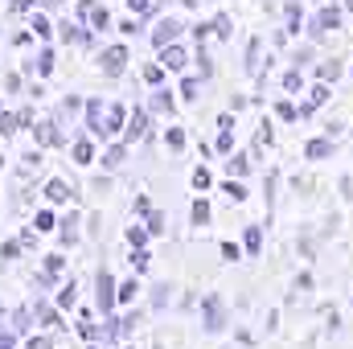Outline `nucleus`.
<instances>
[{
    "label": "nucleus",
    "instance_id": "obj_1",
    "mask_svg": "<svg viewBox=\"0 0 353 349\" xmlns=\"http://www.w3.org/2000/svg\"><path fill=\"white\" fill-rule=\"evenodd\" d=\"M46 197H50V201H66L70 193H66V185H62V181H50V189H46Z\"/></svg>",
    "mask_w": 353,
    "mask_h": 349
},
{
    "label": "nucleus",
    "instance_id": "obj_2",
    "mask_svg": "<svg viewBox=\"0 0 353 349\" xmlns=\"http://www.w3.org/2000/svg\"><path fill=\"white\" fill-rule=\"evenodd\" d=\"M33 132H37V140H41V144H54V140H58L54 123H41V128H33Z\"/></svg>",
    "mask_w": 353,
    "mask_h": 349
},
{
    "label": "nucleus",
    "instance_id": "obj_3",
    "mask_svg": "<svg viewBox=\"0 0 353 349\" xmlns=\"http://www.w3.org/2000/svg\"><path fill=\"white\" fill-rule=\"evenodd\" d=\"M99 304H103V308L111 304V279H107V275H99Z\"/></svg>",
    "mask_w": 353,
    "mask_h": 349
},
{
    "label": "nucleus",
    "instance_id": "obj_4",
    "mask_svg": "<svg viewBox=\"0 0 353 349\" xmlns=\"http://www.w3.org/2000/svg\"><path fill=\"white\" fill-rule=\"evenodd\" d=\"M119 66H123V54H119V50H111V54H107V70H111V74H115V70H119Z\"/></svg>",
    "mask_w": 353,
    "mask_h": 349
},
{
    "label": "nucleus",
    "instance_id": "obj_5",
    "mask_svg": "<svg viewBox=\"0 0 353 349\" xmlns=\"http://www.w3.org/2000/svg\"><path fill=\"white\" fill-rule=\"evenodd\" d=\"M25 329H29V312H17L12 317V333H25Z\"/></svg>",
    "mask_w": 353,
    "mask_h": 349
},
{
    "label": "nucleus",
    "instance_id": "obj_6",
    "mask_svg": "<svg viewBox=\"0 0 353 349\" xmlns=\"http://www.w3.org/2000/svg\"><path fill=\"white\" fill-rule=\"evenodd\" d=\"M12 123H17L12 115H0V136H8V132H12Z\"/></svg>",
    "mask_w": 353,
    "mask_h": 349
},
{
    "label": "nucleus",
    "instance_id": "obj_7",
    "mask_svg": "<svg viewBox=\"0 0 353 349\" xmlns=\"http://www.w3.org/2000/svg\"><path fill=\"white\" fill-rule=\"evenodd\" d=\"M29 349H50V341H46V337H33V341H29Z\"/></svg>",
    "mask_w": 353,
    "mask_h": 349
},
{
    "label": "nucleus",
    "instance_id": "obj_8",
    "mask_svg": "<svg viewBox=\"0 0 353 349\" xmlns=\"http://www.w3.org/2000/svg\"><path fill=\"white\" fill-rule=\"evenodd\" d=\"M0 349H12V337L8 333H0Z\"/></svg>",
    "mask_w": 353,
    "mask_h": 349
},
{
    "label": "nucleus",
    "instance_id": "obj_9",
    "mask_svg": "<svg viewBox=\"0 0 353 349\" xmlns=\"http://www.w3.org/2000/svg\"><path fill=\"white\" fill-rule=\"evenodd\" d=\"M0 317H4V308H0Z\"/></svg>",
    "mask_w": 353,
    "mask_h": 349
},
{
    "label": "nucleus",
    "instance_id": "obj_10",
    "mask_svg": "<svg viewBox=\"0 0 353 349\" xmlns=\"http://www.w3.org/2000/svg\"><path fill=\"white\" fill-rule=\"evenodd\" d=\"M0 165H4V161H0Z\"/></svg>",
    "mask_w": 353,
    "mask_h": 349
},
{
    "label": "nucleus",
    "instance_id": "obj_11",
    "mask_svg": "<svg viewBox=\"0 0 353 349\" xmlns=\"http://www.w3.org/2000/svg\"><path fill=\"white\" fill-rule=\"evenodd\" d=\"M50 4H54V0H50Z\"/></svg>",
    "mask_w": 353,
    "mask_h": 349
}]
</instances>
